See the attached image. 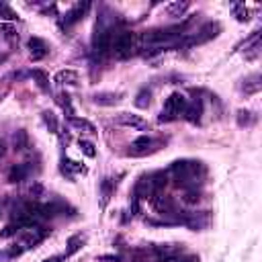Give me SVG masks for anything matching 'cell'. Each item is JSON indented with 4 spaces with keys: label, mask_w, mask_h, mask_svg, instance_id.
I'll list each match as a JSON object with an SVG mask.
<instances>
[{
    "label": "cell",
    "mask_w": 262,
    "mask_h": 262,
    "mask_svg": "<svg viewBox=\"0 0 262 262\" xmlns=\"http://www.w3.org/2000/svg\"><path fill=\"white\" fill-rule=\"evenodd\" d=\"M235 19H238L240 23L250 21V10H248L246 6H235Z\"/></svg>",
    "instance_id": "31"
},
{
    "label": "cell",
    "mask_w": 262,
    "mask_h": 262,
    "mask_svg": "<svg viewBox=\"0 0 262 262\" xmlns=\"http://www.w3.org/2000/svg\"><path fill=\"white\" fill-rule=\"evenodd\" d=\"M113 29L111 27H96V33L92 37V47L96 54H107L113 47Z\"/></svg>",
    "instance_id": "5"
},
{
    "label": "cell",
    "mask_w": 262,
    "mask_h": 262,
    "mask_svg": "<svg viewBox=\"0 0 262 262\" xmlns=\"http://www.w3.org/2000/svg\"><path fill=\"white\" fill-rule=\"evenodd\" d=\"M260 88H262V84H260V74H252L250 78H246V84H244V92H246V94H256Z\"/></svg>",
    "instance_id": "19"
},
{
    "label": "cell",
    "mask_w": 262,
    "mask_h": 262,
    "mask_svg": "<svg viewBox=\"0 0 262 262\" xmlns=\"http://www.w3.org/2000/svg\"><path fill=\"white\" fill-rule=\"evenodd\" d=\"M115 123L117 125H123V127H131V129H146L147 123L135 113H119L115 117Z\"/></svg>",
    "instance_id": "7"
},
{
    "label": "cell",
    "mask_w": 262,
    "mask_h": 262,
    "mask_svg": "<svg viewBox=\"0 0 262 262\" xmlns=\"http://www.w3.org/2000/svg\"><path fill=\"white\" fill-rule=\"evenodd\" d=\"M61 260H64V256H52V258H47L43 262H61Z\"/></svg>",
    "instance_id": "37"
},
{
    "label": "cell",
    "mask_w": 262,
    "mask_h": 262,
    "mask_svg": "<svg viewBox=\"0 0 262 262\" xmlns=\"http://www.w3.org/2000/svg\"><path fill=\"white\" fill-rule=\"evenodd\" d=\"M186 98L184 94L180 92H172L168 98H166V103H164V109H162V113H160V121H172V119H176L178 115L184 113V109H186Z\"/></svg>",
    "instance_id": "3"
},
{
    "label": "cell",
    "mask_w": 262,
    "mask_h": 262,
    "mask_svg": "<svg viewBox=\"0 0 262 262\" xmlns=\"http://www.w3.org/2000/svg\"><path fill=\"white\" fill-rule=\"evenodd\" d=\"M45 230H41L39 226H29V228H25L23 230V248H33L37 246L43 238H45Z\"/></svg>",
    "instance_id": "6"
},
{
    "label": "cell",
    "mask_w": 262,
    "mask_h": 262,
    "mask_svg": "<svg viewBox=\"0 0 262 262\" xmlns=\"http://www.w3.org/2000/svg\"><path fill=\"white\" fill-rule=\"evenodd\" d=\"M180 221L184 223V226H189L191 230H203V228H207V223H209V217H207V213H189V215H184V217H180Z\"/></svg>",
    "instance_id": "10"
},
{
    "label": "cell",
    "mask_w": 262,
    "mask_h": 262,
    "mask_svg": "<svg viewBox=\"0 0 262 262\" xmlns=\"http://www.w3.org/2000/svg\"><path fill=\"white\" fill-rule=\"evenodd\" d=\"M152 146H154V140L149 135H142V137H137V140L131 144V156H144V154H147L149 149H152Z\"/></svg>",
    "instance_id": "11"
},
{
    "label": "cell",
    "mask_w": 262,
    "mask_h": 262,
    "mask_svg": "<svg viewBox=\"0 0 262 262\" xmlns=\"http://www.w3.org/2000/svg\"><path fill=\"white\" fill-rule=\"evenodd\" d=\"M170 172L174 174L178 186L180 184L186 186V184H193L197 180L199 172H201V164H199V162H191V160H178L170 166Z\"/></svg>",
    "instance_id": "1"
},
{
    "label": "cell",
    "mask_w": 262,
    "mask_h": 262,
    "mask_svg": "<svg viewBox=\"0 0 262 262\" xmlns=\"http://www.w3.org/2000/svg\"><path fill=\"white\" fill-rule=\"evenodd\" d=\"M199 199H201V195H199L197 191H186V195H184L186 203H199Z\"/></svg>",
    "instance_id": "34"
},
{
    "label": "cell",
    "mask_w": 262,
    "mask_h": 262,
    "mask_svg": "<svg viewBox=\"0 0 262 262\" xmlns=\"http://www.w3.org/2000/svg\"><path fill=\"white\" fill-rule=\"evenodd\" d=\"M186 10H189V2H184V0H182V2H180V0H176V2H170L166 6V12L170 17H182Z\"/></svg>",
    "instance_id": "18"
},
{
    "label": "cell",
    "mask_w": 262,
    "mask_h": 262,
    "mask_svg": "<svg viewBox=\"0 0 262 262\" xmlns=\"http://www.w3.org/2000/svg\"><path fill=\"white\" fill-rule=\"evenodd\" d=\"M29 176V166L27 164H17V166H12L10 172H8V180L10 182H23V180H27Z\"/></svg>",
    "instance_id": "15"
},
{
    "label": "cell",
    "mask_w": 262,
    "mask_h": 262,
    "mask_svg": "<svg viewBox=\"0 0 262 262\" xmlns=\"http://www.w3.org/2000/svg\"><path fill=\"white\" fill-rule=\"evenodd\" d=\"M80 246H82V235H72V238L68 240L66 256H70V254H74V252H78V250H80Z\"/></svg>",
    "instance_id": "29"
},
{
    "label": "cell",
    "mask_w": 262,
    "mask_h": 262,
    "mask_svg": "<svg viewBox=\"0 0 262 262\" xmlns=\"http://www.w3.org/2000/svg\"><path fill=\"white\" fill-rule=\"evenodd\" d=\"M43 121H45V125H47L49 131L58 133V119H56V115L52 113V111H45V113H43Z\"/></svg>",
    "instance_id": "28"
},
{
    "label": "cell",
    "mask_w": 262,
    "mask_h": 262,
    "mask_svg": "<svg viewBox=\"0 0 262 262\" xmlns=\"http://www.w3.org/2000/svg\"><path fill=\"white\" fill-rule=\"evenodd\" d=\"M78 147H80V152H82L84 156H88V158H94V156H96V147H94V144L88 142V140H80V142H78Z\"/></svg>",
    "instance_id": "26"
},
{
    "label": "cell",
    "mask_w": 262,
    "mask_h": 262,
    "mask_svg": "<svg viewBox=\"0 0 262 262\" xmlns=\"http://www.w3.org/2000/svg\"><path fill=\"white\" fill-rule=\"evenodd\" d=\"M56 101H58V105H59V107H61V109H64L66 113H68V119H70V117H74L72 98H70V94H68V92H61V94H58V98H56Z\"/></svg>",
    "instance_id": "24"
},
{
    "label": "cell",
    "mask_w": 262,
    "mask_h": 262,
    "mask_svg": "<svg viewBox=\"0 0 262 262\" xmlns=\"http://www.w3.org/2000/svg\"><path fill=\"white\" fill-rule=\"evenodd\" d=\"M31 76H33V80L37 82V86H39L41 90H45V92L49 90V76H47L43 70H33Z\"/></svg>",
    "instance_id": "23"
},
{
    "label": "cell",
    "mask_w": 262,
    "mask_h": 262,
    "mask_svg": "<svg viewBox=\"0 0 262 262\" xmlns=\"http://www.w3.org/2000/svg\"><path fill=\"white\" fill-rule=\"evenodd\" d=\"M29 54H31V58L35 59V61H39V59H43L45 56H47V43L43 41V39H39V37H31L29 39Z\"/></svg>",
    "instance_id": "9"
},
{
    "label": "cell",
    "mask_w": 262,
    "mask_h": 262,
    "mask_svg": "<svg viewBox=\"0 0 262 262\" xmlns=\"http://www.w3.org/2000/svg\"><path fill=\"white\" fill-rule=\"evenodd\" d=\"M121 98H123V92H96L92 96V101L101 107H113L121 101Z\"/></svg>",
    "instance_id": "13"
},
{
    "label": "cell",
    "mask_w": 262,
    "mask_h": 262,
    "mask_svg": "<svg viewBox=\"0 0 262 262\" xmlns=\"http://www.w3.org/2000/svg\"><path fill=\"white\" fill-rule=\"evenodd\" d=\"M29 195H31L33 199L41 197V195H43V186H41L39 182H33V186H31V189H29Z\"/></svg>",
    "instance_id": "32"
},
{
    "label": "cell",
    "mask_w": 262,
    "mask_h": 262,
    "mask_svg": "<svg viewBox=\"0 0 262 262\" xmlns=\"http://www.w3.org/2000/svg\"><path fill=\"white\" fill-rule=\"evenodd\" d=\"M17 19H19V15L15 10H12L8 4L0 2V21H17Z\"/></svg>",
    "instance_id": "25"
},
{
    "label": "cell",
    "mask_w": 262,
    "mask_h": 262,
    "mask_svg": "<svg viewBox=\"0 0 262 262\" xmlns=\"http://www.w3.org/2000/svg\"><path fill=\"white\" fill-rule=\"evenodd\" d=\"M64 164H68V168H70V170H74V172H82V174L86 172V168H84V166H80L78 162H74V160H64Z\"/></svg>",
    "instance_id": "33"
},
{
    "label": "cell",
    "mask_w": 262,
    "mask_h": 262,
    "mask_svg": "<svg viewBox=\"0 0 262 262\" xmlns=\"http://www.w3.org/2000/svg\"><path fill=\"white\" fill-rule=\"evenodd\" d=\"M180 252H182V246L162 244V246L146 248V258L147 262H172L180 256Z\"/></svg>",
    "instance_id": "2"
},
{
    "label": "cell",
    "mask_w": 262,
    "mask_h": 262,
    "mask_svg": "<svg viewBox=\"0 0 262 262\" xmlns=\"http://www.w3.org/2000/svg\"><path fill=\"white\" fill-rule=\"evenodd\" d=\"M86 10H88V4H76V6H74L72 10H68L66 12V17H64V25H66V27H72V25L74 23H78L82 17H84V12Z\"/></svg>",
    "instance_id": "14"
},
{
    "label": "cell",
    "mask_w": 262,
    "mask_h": 262,
    "mask_svg": "<svg viewBox=\"0 0 262 262\" xmlns=\"http://www.w3.org/2000/svg\"><path fill=\"white\" fill-rule=\"evenodd\" d=\"M178 262H199V258H197V256H186V258H182V260H178Z\"/></svg>",
    "instance_id": "38"
},
{
    "label": "cell",
    "mask_w": 262,
    "mask_h": 262,
    "mask_svg": "<svg viewBox=\"0 0 262 262\" xmlns=\"http://www.w3.org/2000/svg\"><path fill=\"white\" fill-rule=\"evenodd\" d=\"M254 121H256V117H254L252 111H246V109L238 111V125L240 127H250V125H254Z\"/></svg>",
    "instance_id": "21"
},
{
    "label": "cell",
    "mask_w": 262,
    "mask_h": 262,
    "mask_svg": "<svg viewBox=\"0 0 262 262\" xmlns=\"http://www.w3.org/2000/svg\"><path fill=\"white\" fill-rule=\"evenodd\" d=\"M182 115L189 119V121H193V123H199V119H201V103L195 101L193 105H186Z\"/></svg>",
    "instance_id": "17"
},
{
    "label": "cell",
    "mask_w": 262,
    "mask_h": 262,
    "mask_svg": "<svg viewBox=\"0 0 262 262\" xmlns=\"http://www.w3.org/2000/svg\"><path fill=\"white\" fill-rule=\"evenodd\" d=\"M21 232V226L19 223H8V226L0 232V238H12V235H17Z\"/></svg>",
    "instance_id": "30"
},
{
    "label": "cell",
    "mask_w": 262,
    "mask_h": 262,
    "mask_svg": "<svg viewBox=\"0 0 262 262\" xmlns=\"http://www.w3.org/2000/svg\"><path fill=\"white\" fill-rule=\"evenodd\" d=\"M101 260H103V262H119L121 258H119V256H101Z\"/></svg>",
    "instance_id": "35"
},
{
    "label": "cell",
    "mask_w": 262,
    "mask_h": 262,
    "mask_svg": "<svg viewBox=\"0 0 262 262\" xmlns=\"http://www.w3.org/2000/svg\"><path fill=\"white\" fill-rule=\"evenodd\" d=\"M8 94V86L4 84V86H0V101H2V98Z\"/></svg>",
    "instance_id": "36"
},
{
    "label": "cell",
    "mask_w": 262,
    "mask_h": 262,
    "mask_svg": "<svg viewBox=\"0 0 262 262\" xmlns=\"http://www.w3.org/2000/svg\"><path fill=\"white\" fill-rule=\"evenodd\" d=\"M12 146H15V149H19V152H25V149L29 147V135H27V131H17L15 137H12Z\"/></svg>",
    "instance_id": "20"
},
{
    "label": "cell",
    "mask_w": 262,
    "mask_h": 262,
    "mask_svg": "<svg viewBox=\"0 0 262 262\" xmlns=\"http://www.w3.org/2000/svg\"><path fill=\"white\" fill-rule=\"evenodd\" d=\"M54 82L61 84V86H76L78 84V72L76 70H59V72H56Z\"/></svg>",
    "instance_id": "12"
},
{
    "label": "cell",
    "mask_w": 262,
    "mask_h": 262,
    "mask_svg": "<svg viewBox=\"0 0 262 262\" xmlns=\"http://www.w3.org/2000/svg\"><path fill=\"white\" fill-rule=\"evenodd\" d=\"M149 103H152V92H149L147 88H142L135 96V107L137 109H147Z\"/></svg>",
    "instance_id": "22"
},
{
    "label": "cell",
    "mask_w": 262,
    "mask_h": 262,
    "mask_svg": "<svg viewBox=\"0 0 262 262\" xmlns=\"http://www.w3.org/2000/svg\"><path fill=\"white\" fill-rule=\"evenodd\" d=\"M113 52L119 56V58H127L133 54V49H135V35L131 31H123L119 33L115 39H113Z\"/></svg>",
    "instance_id": "4"
},
{
    "label": "cell",
    "mask_w": 262,
    "mask_h": 262,
    "mask_svg": "<svg viewBox=\"0 0 262 262\" xmlns=\"http://www.w3.org/2000/svg\"><path fill=\"white\" fill-rule=\"evenodd\" d=\"M217 31H219V25L217 23H207V25H203V27L197 31V35L191 39V43H203V41L213 39V37L217 35Z\"/></svg>",
    "instance_id": "8"
},
{
    "label": "cell",
    "mask_w": 262,
    "mask_h": 262,
    "mask_svg": "<svg viewBox=\"0 0 262 262\" xmlns=\"http://www.w3.org/2000/svg\"><path fill=\"white\" fill-rule=\"evenodd\" d=\"M101 189H103V205H107L111 193H113V189H115L113 178H105V180H103V184H101Z\"/></svg>",
    "instance_id": "27"
},
{
    "label": "cell",
    "mask_w": 262,
    "mask_h": 262,
    "mask_svg": "<svg viewBox=\"0 0 262 262\" xmlns=\"http://www.w3.org/2000/svg\"><path fill=\"white\" fill-rule=\"evenodd\" d=\"M70 125H72L74 129H78V131H84V133H94V131H96L92 123L86 121V119H82V117H70Z\"/></svg>",
    "instance_id": "16"
}]
</instances>
